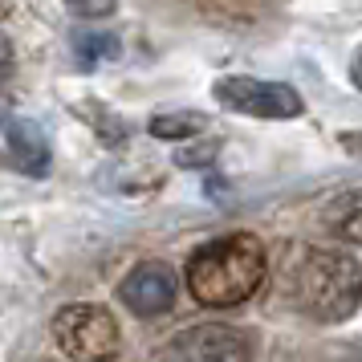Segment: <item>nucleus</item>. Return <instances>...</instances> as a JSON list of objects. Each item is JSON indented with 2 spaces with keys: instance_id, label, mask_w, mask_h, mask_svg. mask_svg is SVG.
<instances>
[{
  "instance_id": "f257e3e1",
  "label": "nucleus",
  "mask_w": 362,
  "mask_h": 362,
  "mask_svg": "<svg viewBox=\"0 0 362 362\" xmlns=\"http://www.w3.org/2000/svg\"><path fill=\"white\" fill-rule=\"evenodd\" d=\"M264 264V245L252 232L216 236L187 261V293L208 310H232L261 289Z\"/></svg>"
},
{
  "instance_id": "f03ea898",
  "label": "nucleus",
  "mask_w": 362,
  "mask_h": 362,
  "mask_svg": "<svg viewBox=\"0 0 362 362\" xmlns=\"http://www.w3.org/2000/svg\"><path fill=\"white\" fill-rule=\"evenodd\" d=\"M293 293L313 322L338 326L362 305V264L338 248H305L293 269Z\"/></svg>"
},
{
  "instance_id": "7ed1b4c3",
  "label": "nucleus",
  "mask_w": 362,
  "mask_h": 362,
  "mask_svg": "<svg viewBox=\"0 0 362 362\" xmlns=\"http://www.w3.org/2000/svg\"><path fill=\"white\" fill-rule=\"evenodd\" d=\"M53 342L69 362H110L118 354V322L102 305L74 301L53 317Z\"/></svg>"
},
{
  "instance_id": "20e7f679",
  "label": "nucleus",
  "mask_w": 362,
  "mask_h": 362,
  "mask_svg": "<svg viewBox=\"0 0 362 362\" xmlns=\"http://www.w3.org/2000/svg\"><path fill=\"white\" fill-rule=\"evenodd\" d=\"M212 94L220 98V106H228L236 115L248 118H297L305 110V102L293 86L285 82H264V78H245V74H232L220 78L212 86Z\"/></svg>"
},
{
  "instance_id": "39448f33",
  "label": "nucleus",
  "mask_w": 362,
  "mask_h": 362,
  "mask_svg": "<svg viewBox=\"0 0 362 362\" xmlns=\"http://www.w3.org/2000/svg\"><path fill=\"white\" fill-rule=\"evenodd\" d=\"M159 362H252V338L240 326L204 322L175 334L159 350Z\"/></svg>"
},
{
  "instance_id": "423d86ee",
  "label": "nucleus",
  "mask_w": 362,
  "mask_h": 362,
  "mask_svg": "<svg viewBox=\"0 0 362 362\" xmlns=\"http://www.w3.org/2000/svg\"><path fill=\"white\" fill-rule=\"evenodd\" d=\"M175 289H180V281H175V269L167 261H143L134 264L127 281L118 285V297H122V305L134 313V317H159L175 305Z\"/></svg>"
},
{
  "instance_id": "0eeeda50",
  "label": "nucleus",
  "mask_w": 362,
  "mask_h": 362,
  "mask_svg": "<svg viewBox=\"0 0 362 362\" xmlns=\"http://www.w3.org/2000/svg\"><path fill=\"white\" fill-rule=\"evenodd\" d=\"M4 139H8V151L29 175H45L49 171V143H45V131L37 127L33 118H8L4 122Z\"/></svg>"
},
{
  "instance_id": "6e6552de",
  "label": "nucleus",
  "mask_w": 362,
  "mask_h": 362,
  "mask_svg": "<svg viewBox=\"0 0 362 362\" xmlns=\"http://www.w3.org/2000/svg\"><path fill=\"white\" fill-rule=\"evenodd\" d=\"M199 131H208V115H199V110H167V115L151 118L155 139H196Z\"/></svg>"
},
{
  "instance_id": "1a4fd4ad",
  "label": "nucleus",
  "mask_w": 362,
  "mask_h": 362,
  "mask_svg": "<svg viewBox=\"0 0 362 362\" xmlns=\"http://www.w3.org/2000/svg\"><path fill=\"white\" fill-rule=\"evenodd\" d=\"M329 220H334V228H338L342 240L362 245V187L358 192H346V196L329 208Z\"/></svg>"
},
{
  "instance_id": "9d476101",
  "label": "nucleus",
  "mask_w": 362,
  "mask_h": 362,
  "mask_svg": "<svg viewBox=\"0 0 362 362\" xmlns=\"http://www.w3.org/2000/svg\"><path fill=\"white\" fill-rule=\"evenodd\" d=\"M74 53L82 66H98L106 57H118V37L115 33H74Z\"/></svg>"
},
{
  "instance_id": "9b49d317",
  "label": "nucleus",
  "mask_w": 362,
  "mask_h": 362,
  "mask_svg": "<svg viewBox=\"0 0 362 362\" xmlns=\"http://www.w3.org/2000/svg\"><path fill=\"white\" fill-rule=\"evenodd\" d=\"M66 8L82 21H98V17L115 13V0H66Z\"/></svg>"
},
{
  "instance_id": "f8f14e48",
  "label": "nucleus",
  "mask_w": 362,
  "mask_h": 362,
  "mask_svg": "<svg viewBox=\"0 0 362 362\" xmlns=\"http://www.w3.org/2000/svg\"><path fill=\"white\" fill-rule=\"evenodd\" d=\"M208 159H216V143L196 147V151H180V155H175V163L180 167H208Z\"/></svg>"
},
{
  "instance_id": "ddd939ff",
  "label": "nucleus",
  "mask_w": 362,
  "mask_h": 362,
  "mask_svg": "<svg viewBox=\"0 0 362 362\" xmlns=\"http://www.w3.org/2000/svg\"><path fill=\"white\" fill-rule=\"evenodd\" d=\"M13 74V45H8V37L0 33V82Z\"/></svg>"
}]
</instances>
